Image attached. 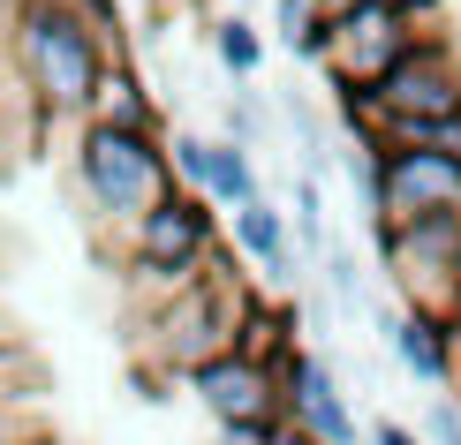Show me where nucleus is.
I'll return each instance as SVG.
<instances>
[{"mask_svg":"<svg viewBox=\"0 0 461 445\" xmlns=\"http://www.w3.org/2000/svg\"><path fill=\"white\" fill-rule=\"evenodd\" d=\"M249 302H258V280L242 272V257H235V249H212V264H204L189 287H175L167 302H144V317H137L144 362H137V370L197 378L204 362L235 355Z\"/></svg>","mask_w":461,"mask_h":445,"instance_id":"obj_1","label":"nucleus"},{"mask_svg":"<svg viewBox=\"0 0 461 445\" xmlns=\"http://www.w3.org/2000/svg\"><path fill=\"white\" fill-rule=\"evenodd\" d=\"M68 166H76L84 204L99 211L106 257L122 249V235L144 219L151 204L182 189V182H175V159H167V137H137V129H106V121L68 129Z\"/></svg>","mask_w":461,"mask_h":445,"instance_id":"obj_2","label":"nucleus"},{"mask_svg":"<svg viewBox=\"0 0 461 445\" xmlns=\"http://www.w3.org/2000/svg\"><path fill=\"white\" fill-rule=\"evenodd\" d=\"M212 204L197 197V189H175V197H159L144 211L137 227L122 235V249H113V264H122V280H129V295H144V302H167L175 287H189L212 264Z\"/></svg>","mask_w":461,"mask_h":445,"instance_id":"obj_3","label":"nucleus"},{"mask_svg":"<svg viewBox=\"0 0 461 445\" xmlns=\"http://www.w3.org/2000/svg\"><path fill=\"white\" fill-rule=\"evenodd\" d=\"M333 99H340L348 137H371L378 121H454L461 113V53H454V38H424L371 91H333Z\"/></svg>","mask_w":461,"mask_h":445,"instance_id":"obj_4","label":"nucleus"},{"mask_svg":"<svg viewBox=\"0 0 461 445\" xmlns=\"http://www.w3.org/2000/svg\"><path fill=\"white\" fill-rule=\"evenodd\" d=\"M378 272L393 280L401 309L438 325H461V219H416V227H371Z\"/></svg>","mask_w":461,"mask_h":445,"instance_id":"obj_5","label":"nucleus"},{"mask_svg":"<svg viewBox=\"0 0 461 445\" xmlns=\"http://www.w3.org/2000/svg\"><path fill=\"white\" fill-rule=\"evenodd\" d=\"M424 38H438L424 15H409L401 0H363V8H348V15H333L325 23V84L333 91H371L386 68H401Z\"/></svg>","mask_w":461,"mask_h":445,"instance_id":"obj_6","label":"nucleus"},{"mask_svg":"<svg viewBox=\"0 0 461 445\" xmlns=\"http://www.w3.org/2000/svg\"><path fill=\"white\" fill-rule=\"evenodd\" d=\"M416 219H461V159H447V151H386L378 144L371 227H416Z\"/></svg>","mask_w":461,"mask_h":445,"instance_id":"obj_7","label":"nucleus"},{"mask_svg":"<svg viewBox=\"0 0 461 445\" xmlns=\"http://www.w3.org/2000/svg\"><path fill=\"white\" fill-rule=\"evenodd\" d=\"M182 385L197 393V408L220 423V438H235V431H287L280 370H265V362H249V355H220V362H204V370L182 378Z\"/></svg>","mask_w":461,"mask_h":445,"instance_id":"obj_8","label":"nucleus"},{"mask_svg":"<svg viewBox=\"0 0 461 445\" xmlns=\"http://www.w3.org/2000/svg\"><path fill=\"white\" fill-rule=\"evenodd\" d=\"M167 159H175V182L197 189L212 211H235V204H249V197H265V189H258V151H242L235 137L182 129V137H167Z\"/></svg>","mask_w":461,"mask_h":445,"instance_id":"obj_9","label":"nucleus"},{"mask_svg":"<svg viewBox=\"0 0 461 445\" xmlns=\"http://www.w3.org/2000/svg\"><path fill=\"white\" fill-rule=\"evenodd\" d=\"M280 393H287V423H295V431H311L318 445H371L325 355H311V347H303V355L280 370Z\"/></svg>","mask_w":461,"mask_h":445,"instance_id":"obj_10","label":"nucleus"},{"mask_svg":"<svg viewBox=\"0 0 461 445\" xmlns=\"http://www.w3.org/2000/svg\"><path fill=\"white\" fill-rule=\"evenodd\" d=\"M227 235H235V257L249 264V280L258 287H295V272H303V257H295V227H287V211L273 204V197H249V204H235L227 211Z\"/></svg>","mask_w":461,"mask_h":445,"instance_id":"obj_11","label":"nucleus"},{"mask_svg":"<svg viewBox=\"0 0 461 445\" xmlns=\"http://www.w3.org/2000/svg\"><path fill=\"white\" fill-rule=\"evenodd\" d=\"M378 333H386L393 362H401L409 378H424V385H454V362H461V340H454V325H438V317H416V309H386V317H378Z\"/></svg>","mask_w":461,"mask_h":445,"instance_id":"obj_12","label":"nucleus"},{"mask_svg":"<svg viewBox=\"0 0 461 445\" xmlns=\"http://www.w3.org/2000/svg\"><path fill=\"white\" fill-rule=\"evenodd\" d=\"M91 121H106V129H137V137H159V106H151L144 76L129 68V61H113V68L99 76V99H91Z\"/></svg>","mask_w":461,"mask_h":445,"instance_id":"obj_13","label":"nucleus"},{"mask_svg":"<svg viewBox=\"0 0 461 445\" xmlns=\"http://www.w3.org/2000/svg\"><path fill=\"white\" fill-rule=\"evenodd\" d=\"M235 355L249 362H265V370H287V362L303 355V340H295V309L287 302H249V317H242V340H235Z\"/></svg>","mask_w":461,"mask_h":445,"instance_id":"obj_14","label":"nucleus"},{"mask_svg":"<svg viewBox=\"0 0 461 445\" xmlns=\"http://www.w3.org/2000/svg\"><path fill=\"white\" fill-rule=\"evenodd\" d=\"M212 53H220V68L235 76V84H249V76L265 68V31L249 23V15H220L212 23Z\"/></svg>","mask_w":461,"mask_h":445,"instance_id":"obj_15","label":"nucleus"},{"mask_svg":"<svg viewBox=\"0 0 461 445\" xmlns=\"http://www.w3.org/2000/svg\"><path fill=\"white\" fill-rule=\"evenodd\" d=\"M273 31H280V46L287 53H295V61H325V15L311 8V0H280V8H273Z\"/></svg>","mask_w":461,"mask_h":445,"instance_id":"obj_16","label":"nucleus"},{"mask_svg":"<svg viewBox=\"0 0 461 445\" xmlns=\"http://www.w3.org/2000/svg\"><path fill=\"white\" fill-rule=\"evenodd\" d=\"M287 219H295V242L311 249V257H325V197H318V174H303V182H295V211H287Z\"/></svg>","mask_w":461,"mask_h":445,"instance_id":"obj_17","label":"nucleus"},{"mask_svg":"<svg viewBox=\"0 0 461 445\" xmlns=\"http://www.w3.org/2000/svg\"><path fill=\"white\" fill-rule=\"evenodd\" d=\"M220 137H235L242 151H258L265 137H273V106H258L249 91H235V99H227V129H220Z\"/></svg>","mask_w":461,"mask_h":445,"instance_id":"obj_18","label":"nucleus"},{"mask_svg":"<svg viewBox=\"0 0 461 445\" xmlns=\"http://www.w3.org/2000/svg\"><path fill=\"white\" fill-rule=\"evenodd\" d=\"M318 264H325V287H333V302H340V309H356V302H363V264H356L340 242H325V257H318Z\"/></svg>","mask_w":461,"mask_h":445,"instance_id":"obj_19","label":"nucleus"},{"mask_svg":"<svg viewBox=\"0 0 461 445\" xmlns=\"http://www.w3.org/2000/svg\"><path fill=\"white\" fill-rule=\"evenodd\" d=\"M424 445H461V400H431V415H424Z\"/></svg>","mask_w":461,"mask_h":445,"instance_id":"obj_20","label":"nucleus"},{"mask_svg":"<svg viewBox=\"0 0 461 445\" xmlns=\"http://www.w3.org/2000/svg\"><path fill=\"white\" fill-rule=\"evenodd\" d=\"M0 445H53V438L31 423V408H0Z\"/></svg>","mask_w":461,"mask_h":445,"instance_id":"obj_21","label":"nucleus"},{"mask_svg":"<svg viewBox=\"0 0 461 445\" xmlns=\"http://www.w3.org/2000/svg\"><path fill=\"white\" fill-rule=\"evenodd\" d=\"M371 445H424V431H409V423H371Z\"/></svg>","mask_w":461,"mask_h":445,"instance_id":"obj_22","label":"nucleus"},{"mask_svg":"<svg viewBox=\"0 0 461 445\" xmlns=\"http://www.w3.org/2000/svg\"><path fill=\"white\" fill-rule=\"evenodd\" d=\"M311 8L325 15V23H333V15H348V8H363V0H311Z\"/></svg>","mask_w":461,"mask_h":445,"instance_id":"obj_23","label":"nucleus"},{"mask_svg":"<svg viewBox=\"0 0 461 445\" xmlns=\"http://www.w3.org/2000/svg\"><path fill=\"white\" fill-rule=\"evenodd\" d=\"M280 445H318L311 431H295V423H287V431H280Z\"/></svg>","mask_w":461,"mask_h":445,"instance_id":"obj_24","label":"nucleus"},{"mask_svg":"<svg viewBox=\"0 0 461 445\" xmlns=\"http://www.w3.org/2000/svg\"><path fill=\"white\" fill-rule=\"evenodd\" d=\"M0 347H8V325H0Z\"/></svg>","mask_w":461,"mask_h":445,"instance_id":"obj_25","label":"nucleus"}]
</instances>
